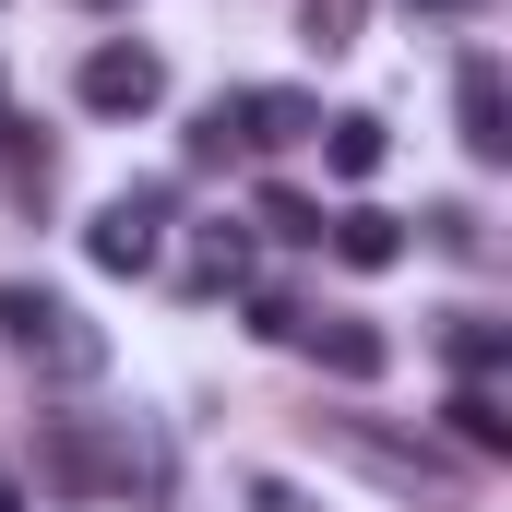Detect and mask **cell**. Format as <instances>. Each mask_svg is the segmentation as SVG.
<instances>
[{
  "label": "cell",
  "instance_id": "10",
  "mask_svg": "<svg viewBox=\"0 0 512 512\" xmlns=\"http://www.w3.org/2000/svg\"><path fill=\"white\" fill-rule=\"evenodd\" d=\"M441 346H453V370H465V382H501V370H512V322H489V310H453V334H441Z\"/></svg>",
  "mask_w": 512,
  "mask_h": 512
},
{
  "label": "cell",
  "instance_id": "7",
  "mask_svg": "<svg viewBox=\"0 0 512 512\" xmlns=\"http://www.w3.org/2000/svg\"><path fill=\"white\" fill-rule=\"evenodd\" d=\"M298 346H310L334 382H382V370H393V346L370 334V322H298Z\"/></svg>",
  "mask_w": 512,
  "mask_h": 512
},
{
  "label": "cell",
  "instance_id": "4",
  "mask_svg": "<svg viewBox=\"0 0 512 512\" xmlns=\"http://www.w3.org/2000/svg\"><path fill=\"white\" fill-rule=\"evenodd\" d=\"M84 251H96V274H155V251H167V191H120L84 227Z\"/></svg>",
  "mask_w": 512,
  "mask_h": 512
},
{
  "label": "cell",
  "instance_id": "9",
  "mask_svg": "<svg viewBox=\"0 0 512 512\" xmlns=\"http://www.w3.org/2000/svg\"><path fill=\"white\" fill-rule=\"evenodd\" d=\"M36 465H48V489H108V441L84 417H48V453Z\"/></svg>",
  "mask_w": 512,
  "mask_h": 512
},
{
  "label": "cell",
  "instance_id": "3",
  "mask_svg": "<svg viewBox=\"0 0 512 512\" xmlns=\"http://www.w3.org/2000/svg\"><path fill=\"white\" fill-rule=\"evenodd\" d=\"M72 96H84L96 120H143V108L167 96V60H155V48H131V36H108V48H84Z\"/></svg>",
  "mask_w": 512,
  "mask_h": 512
},
{
  "label": "cell",
  "instance_id": "19",
  "mask_svg": "<svg viewBox=\"0 0 512 512\" xmlns=\"http://www.w3.org/2000/svg\"><path fill=\"white\" fill-rule=\"evenodd\" d=\"M251 512H310V489H286V477H262V489H251Z\"/></svg>",
  "mask_w": 512,
  "mask_h": 512
},
{
  "label": "cell",
  "instance_id": "11",
  "mask_svg": "<svg viewBox=\"0 0 512 512\" xmlns=\"http://www.w3.org/2000/svg\"><path fill=\"white\" fill-rule=\"evenodd\" d=\"M441 417H453V441H465V453H512V417H501V393H489V382H465Z\"/></svg>",
  "mask_w": 512,
  "mask_h": 512
},
{
  "label": "cell",
  "instance_id": "8",
  "mask_svg": "<svg viewBox=\"0 0 512 512\" xmlns=\"http://www.w3.org/2000/svg\"><path fill=\"white\" fill-rule=\"evenodd\" d=\"M334 262H346V274H393V262H405V215H382V203L334 215Z\"/></svg>",
  "mask_w": 512,
  "mask_h": 512
},
{
  "label": "cell",
  "instance_id": "6",
  "mask_svg": "<svg viewBox=\"0 0 512 512\" xmlns=\"http://www.w3.org/2000/svg\"><path fill=\"white\" fill-rule=\"evenodd\" d=\"M227 120H239V143H310L322 108H310L298 84H262V96H227Z\"/></svg>",
  "mask_w": 512,
  "mask_h": 512
},
{
  "label": "cell",
  "instance_id": "1",
  "mask_svg": "<svg viewBox=\"0 0 512 512\" xmlns=\"http://www.w3.org/2000/svg\"><path fill=\"white\" fill-rule=\"evenodd\" d=\"M0 334H12L36 370H60V382H96V370H108V334H96L72 298H48V286H0Z\"/></svg>",
  "mask_w": 512,
  "mask_h": 512
},
{
  "label": "cell",
  "instance_id": "13",
  "mask_svg": "<svg viewBox=\"0 0 512 512\" xmlns=\"http://www.w3.org/2000/svg\"><path fill=\"white\" fill-rule=\"evenodd\" d=\"M334 131V143H322V155H334V179H370V167H382L393 143H382V120H322Z\"/></svg>",
  "mask_w": 512,
  "mask_h": 512
},
{
  "label": "cell",
  "instance_id": "17",
  "mask_svg": "<svg viewBox=\"0 0 512 512\" xmlns=\"http://www.w3.org/2000/svg\"><path fill=\"white\" fill-rule=\"evenodd\" d=\"M227 155H239V120H227V108H203V131H191V167H227Z\"/></svg>",
  "mask_w": 512,
  "mask_h": 512
},
{
  "label": "cell",
  "instance_id": "18",
  "mask_svg": "<svg viewBox=\"0 0 512 512\" xmlns=\"http://www.w3.org/2000/svg\"><path fill=\"white\" fill-rule=\"evenodd\" d=\"M429 239H441V251H489V227H477L465 203H441V215H429Z\"/></svg>",
  "mask_w": 512,
  "mask_h": 512
},
{
  "label": "cell",
  "instance_id": "15",
  "mask_svg": "<svg viewBox=\"0 0 512 512\" xmlns=\"http://www.w3.org/2000/svg\"><path fill=\"white\" fill-rule=\"evenodd\" d=\"M239 274H251V239H239V227H215L203 262H191V286H239Z\"/></svg>",
  "mask_w": 512,
  "mask_h": 512
},
{
  "label": "cell",
  "instance_id": "5",
  "mask_svg": "<svg viewBox=\"0 0 512 512\" xmlns=\"http://www.w3.org/2000/svg\"><path fill=\"white\" fill-rule=\"evenodd\" d=\"M453 120H465V155H477V167H501V155H512V96H501V60H465V84H453Z\"/></svg>",
  "mask_w": 512,
  "mask_h": 512
},
{
  "label": "cell",
  "instance_id": "21",
  "mask_svg": "<svg viewBox=\"0 0 512 512\" xmlns=\"http://www.w3.org/2000/svg\"><path fill=\"white\" fill-rule=\"evenodd\" d=\"M0 512H24V489H12V477H0Z\"/></svg>",
  "mask_w": 512,
  "mask_h": 512
},
{
  "label": "cell",
  "instance_id": "20",
  "mask_svg": "<svg viewBox=\"0 0 512 512\" xmlns=\"http://www.w3.org/2000/svg\"><path fill=\"white\" fill-rule=\"evenodd\" d=\"M405 12H477V0H405Z\"/></svg>",
  "mask_w": 512,
  "mask_h": 512
},
{
  "label": "cell",
  "instance_id": "14",
  "mask_svg": "<svg viewBox=\"0 0 512 512\" xmlns=\"http://www.w3.org/2000/svg\"><path fill=\"white\" fill-rule=\"evenodd\" d=\"M251 215L274 227V239H322V203H310V191H262Z\"/></svg>",
  "mask_w": 512,
  "mask_h": 512
},
{
  "label": "cell",
  "instance_id": "2",
  "mask_svg": "<svg viewBox=\"0 0 512 512\" xmlns=\"http://www.w3.org/2000/svg\"><path fill=\"white\" fill-rule=\"evenodd\" d=\"M334 453H346V465H370V477L405 489V501H453V489H465V465H453V453L393 441V429H370V417H334Z\"/></svg>",
  "mask_w": 512,
  "mask_h": 512
},
{
  "label": "cell",
  "instance_id": "16",
  "mask_svg": "<svg viewBox=\"0 0 512 512\" xmlns=\"http://www.w3.org/2000/svg\"><path fill=\"white\" fill-rule=\"evenodd\" d=\"M298 322H310V310H298L286 286H262V298H251V334H262V346H298Z\"/></svg>",
  "mask_w": 512,
  "mask_h": 512
},
{
  "label": "cell",
  "instance_id": "12",
  "mask_svg": "<svg viewBox=\"0 0 512 512\" xmlns=\"http://www.w3.org/2000/svg\"><path fill=\"white\" fill-rule=\"evenodd\" d=\"M358 24H370V0H298V36H310L322 60H346V48H358Z\"/></svg>",
  "mask_w": 512,
  "mask_h": 512
}]
</instances>
